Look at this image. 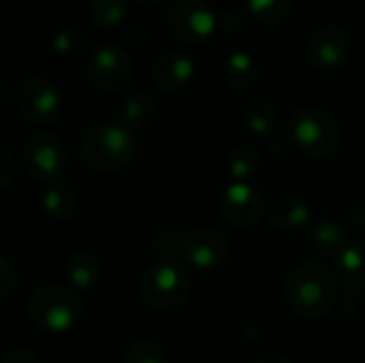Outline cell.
<instances>
[{
	"mask_svg": "<svg viewBox=\"0 0 365 363\" xmlns=\"http://www.w3.org/2000/svg\"><path fill=\"white\" fill-rule=\"evenodd\" d=\"M167 26L178 41L203 45L214 36L218 17L205 0H171L167 6Z\"/></svg>",
	"mask_w": 365,
	"mask_h": 363,
	"instance_id": "obj_6",
	"label": "cell"
},
{
	"mask_svg": "<svg viewBox=\"0 0 365 363\" xmlns=\"http://www.w3.org/2000/svg\"><path fill=\"white\" fill-rule=\"evenodd\" d=\"M306 56H308V64L319 73L340 71L351 56L349 32L336 24H325L317 28L308 39Z\"/></svg>",
	"mask_w": 365,
	"mask_h": 363,
	"instance_id": "obj_11",
	"label": "cell"
},
{
	"mask_svg": "<svg viewBox=\"0 0 365 363\" xmlns=\"http://www.w3.org/2000/svg\"><path fill=\"white\" fill-rule=\"evenodd\" d=\"M88 45H90V32L83 26H77V24H71V26L62 28L60 32H56V36L51 41L53 51L60 53V56L81 53V51L88 49Z\"/></svg>",
	"mask_w": 365,
	"mask_h": 363,
	"instance_id": "obj_24",
	"label": "cell"
},
{
	"mask_svg": "<svg viewBox=\"0 0 365 363\" xmlns=\"http://www.w3.org/2000/svg\"><path fill=\"white\" fill-rule=\"evenodd\" d=\"M252 363H291V359L284 357V355H263V357L255 359Z\"/></svg>",
	"mask_w": 365,
	"mask_h": 363,
	"instance_id": "obj_32",
	"label": "cell"
},
{
	"mask_svg": "<svg viewBox=\"0 0 365 363\" xmlns=\"http://www.w3.org/2000/svg\"><path fill=\"white\" fill-rule=\"evenodd\" d=\"M24 165L36 182H56L68 165L66 148L58 135L38 133L24 145Z\"/></svg>",
	"mask_w": 365,
	"mask_h": 363,
	"instance_id": "obj_9",
	"label": "cell"
},
{
	"mask_svg": "<svg viewBox=\"0 0 365 363\" xmlns=\"http://www.w3.org/2000/svg\"><path fill=\"white\" fill-rule=\"evenodd\" d=\"M242 124L255 137H274L280 128V116L267 101H250L242 107Z\"/></svg>",
	"mask_w": 365,
	"mask_h": 363,
	"instance_id": "obj_19",
	"label": "cell"
},
{
	"mask_svg": "<svg viewBox=\"0 0 365 363\" xmlns=\"http://www.w3.org/2000/svg\"><path fill=\"white\" fill-rule=\"evenodd\" d=\"M0 363H43L38 359V355L34 353V351H30V349H13V351H9L4 357H2V362Z\"/></svg>",
	"mask_w": 365,
	"mask_h": 363,
	"instance_id": "obj_30",
	"label": "cell"
},
{
	"mask_svg": "<svg viewBox=\"0 0 365 363\" xmlns=\"http://www.w3.org/2000/svg\"><path fill=\"white\" fill-rule=\"evenodd\" d=\"M334 272L346 287V291L355 293L365 287V244L361 240L346 237L344 244L331 257Z\"/></svg>",
	"mask_w": 365,
	"mask_h": 363,
	"instance_id": "obj_14",
	"label": "cell"
},
{
	"mask_svg": "<svg viewBox=\"0 0 365 363\" xmlns=\"http://www.w3.org/2000/svg\"><path fill=\"white\" fill-rule=\"evenodd\" d=\"M229 257V242L227 237L212 227L190 229L184 240L182 248V263L195 267L199 272L218 270Z\"/></svg>",
	"mask_w": 365,
	"mask_h": 363,
	"instance_id": "obj_12",
	"label": "cell"
},
{
	"mask_svg": "<svg viewBox=\"0 0 365 363\" xmlns=\"http://www.w3.org/2000/svg\"><path fill=\"white\" fill-rule=\"evenodd\" d=\"M137 4H141V6H158L160 2H165V0H135Z\"/></svg>",
	"mask_w": 365,
	"mask_h": 363,
	"instance_id": "obj_33",
	"label": "cell"
},
{
	"mask_svg": "<svg viewBox=\"0 0 365 363\" xmlns=\"http://www.w3.org/2000/svg\"><path fill=\"white\" fill-rule=\"evenodd\" d=\"M15 285H17V274H15L13 265L4 257H0V300L11 295Z\"/></svg>",
	"mask_w": 365,
	"mask_h": 363,
	"instance_id": "obj_29",
	"label": "cell"
},
{
	"mask_svg": "<svg viewBox=\"0 0 365 363\" xmlns=\"http://www.w3.org/2000/svg\"><path fill=\"white\" fill-rule=\"evenodd\" d=\"M15 109L28 122L49 124L62 113V94L45 79H26L15 90Z\"/></svg>",
	"mask_w": 365,
	"mask_h": 363,
	"instance_id": "obj_10",
	"label": "cell"
},
{
	"mask_svg": "<svg viewBox=\"0 0 365 363\" xmlns=\"http://www.w3.org/2000/svg\"><path fill=\"white\" fill-rule=\"evenodd\" d=\"M86 75L98 90L118 92L133 81L135 66L126 49L118 45H101L88 53Z\"/></svg>",
	"mask_w": 365,
	"mask_h": 363,
	"instance_id": "obj_7",
	"label": "cell"
},
{
	"mask_svg": "<svg viewBox=\"0 0 365 363\" xmlns=\"http://www.w3.org/2000/svg\"><path fill=\"white\" fill-rule=\"evenodd\" d=\"M0 98H2V81H0Z\"/></svg>",
	"mask_w": 365,
	"mask_h": 363,
	"instance_id": "obj_34",
	"label": "cell"
},
{
	"mask_svg": "<svg viewBox=\"0 0 365 363\" xmlns=\"http://www.w3.org/2000/svg\"><path fill=\"white\" fill-rule=\"evenodd\" d=\"M346 237H349L346 229L342 227L340 220L321 218L308 231V248L321 259H331L336 255V250L344 244Z\"/></svg>",
	"mask_w": 365,
	"mask_h": 363,
	"instance_id": "obj_17",
	"label": "cell"
},
{
	"mask_svg": "<svg viewBox=\"0 0 365 363\" xmlns=\"http://www.w3.org/2000/svg\"><path fill=\"white\" fill-rule=\"evenodd\" d=\"M81 160L101 173H115L137 156V139L124 124L101 122L86 131L79 145Z\"/></svg>",
	"mask_w": 365,
	"mask_h": 363,
	"instance_id": "obj_3",
	"label": "cell"
},
{
	"mask_svg": "<svg viewBox=\"0 0 365 363\" xmlns=\"http://www.w3.org/2000/svg\"><path fill=\"white\" fill-rule=\"evenodd\" d=\"M41 205L45 214H49L56 220H71L77 210V197L71 186L66 184H53L43 193Z\"/></svg>",
	"mask_w": 365,
	"mask_h": 363,
	"instance_id": "obj_22",
	"label": "cell"
},
{
	"mask_svg": "<svg viewBox=\"0 0 365 363\" xmlns=\"http://www.w3.org/2000/svg\"><path fill=\"white\" fill-rule=\"evenodd\" d=\"M222 218L235 229H255L267 214L265 195L250 182H231L218 199Z\"/></svg>",
	"mask_w": 365,
	"mask_h": 363,
	"instance_id": "obj_8",
	"label": "cell"
},
{
	"mask_svg": "<svg viewBox=\"0 0 365 363\" xmlns=\"http://www.w3.org/2000/svg\"><path fill=\"white\" fill-rule=\"evenodd\" d=\"M186 229L182 227H165L158 229L152 237V250L160 261H182V248L186 240Z\"/></svg>",
	"mask_w": 365,
	"mask_h": 363,
	"instance_id": "obj_23",
	"label": "cell"
},
{
	"mask_svg": "<svg viewBox=\"0 0 365 363\" xmlns=\"http://www.w3.org/2000/svg\"><path fill=\"white\" fill-rule=\"evenodd\" d=\"M225 165L233 182H248L257 173L261 158H259V152L250 143H237L229 150Z\"/></svg>",
	"mask_w": 365,
	"mask_h": 363,
	"instance_id": "obj_21",
	"label": "cell"
},
{
	"mask_svg": "<svg viewBox=\"0 0 365 363\" xmlns=\"http://www.w3.org/2000/svg\"><path fill=\"white\" fill-rule=\"evenodd\" d=\"M26 317L45 334H68L83 319V302L75 289L58 282L36 287L26 302Z\"/></svg>",
	"mask_w": 365,
	"mask_h": 363,
	"instance_id": "obj_2",
	"label": "cell"
},
{
	"mask_svg": "<svg viewBox=\"0 0 365 363\" xmlns=\"http://www.w3.org/2000/svg\"><path fill=\"white\" fill-rule=\"evenodd\" d=\"M90 15L96 26L111 30L126 17V0H90Z\"/></svg>",
	"mask_w": 365,
	"mask_h": 363,
	"instance_id": "obj_26",
	"label": "cell"
},
{
	"mask_svg": "<svg viewBox=\"0 0 365 363\" xmlns=\"http://www.w3.org/2000/svg\"><path fill=\"white\" fill-rule=\"evenodd\" d=\"M120 124L133 128H143L152 122L156 113V103L148 92H135L120 105Z\"/></svg>",
	"mask_w": 365,
	"mask_h": 363,
	"instance_id": "obj_20",
	"label": "cell"
},
{
	"mask_svg": "<svg viewBox=\"0 0 365 363\" xmlns=\"http://www.w3.org/2000/svg\"><path fill=\"white\" fill-rule=\"evenodd\" d=\"M197 75V64L182 51H167L156 58L152 66V81L158 90L175 94L186 90Z\"/></svg>",
	"mask_w": 365,
	"mask_h": 363,
	"instance_id": "obj_13",
	"label": "cell"
},
{
	"mask_svg": "<svg viewBox=\"0 0 365 363\" xmlns=\"http://www.w3.org/2000/svg\"><path fill=\"white\" fill-rule=\"evenodd\" d=\"M267 218H269V225L274 231L295 233L310 225L312 208L306 199H302L297 195H282L267 210Z\"/></svg>",
	"mask_w": 365,
	"mask_h": 363,
	"instance_id": "obj_15",
	"label": "cell"
},
{
	"mask_svg": "<svg viewBox=\"0 0 365 363\" xmlns=\"http://www.w3.org/2000/svg\"><path fill=\"white\" fill-rule=\"evenodd\" d=\"M122 363H169V359L156 342L137 340L124 351Z\"/></svg>",
	"mask_w": 365,
	"mask_h": 363,
	"instance_id": "obj_27",
	"label": "cell"
},
{
	"mask_svg": "<svg viewBox=\"0 0 365 363\" xmlns=\"http://www.w3.org/2000/svg\"><path fill=\"white\" fill-rule=\"evenodd\" d=\"M64 276L71 289L90 291L101 278V261L92 250L77 248L71 252L64 265Z\"/></svg>",
	"mask_w": 365,
	"mask_h": 363,
	"instance_id": "obj_16",
	"label": "cell"
},
{
	"mask_svg": "<svg viewBox=\"0 0 365 363\" xmlns=\"http://www.w3.org/2000/svg\"><path fill=\"white\" fill-rule=\"evenodd\" d=\"M246 4L250 15L265 26L282 24L291 13V0H246Z\"/></svg>",
	"mask_w": 365,
	"mask_h": 363,
	"instance_id": "obj_25",
	"label": "cell"
},
{
	"mask_svg": "<svg viewBox=\"0 0 365 363\" xmlns=\"http://www.w3.org/2000/svg\"><path fill=\"white\" fill-rule=\"evenodd\" d=\"M351 225L359 231H365V208L359 205L351 212Z\"/></svg>",
	"mask_w": 365,
	"mask_h": 363,
	"instance_id": "obj_31",
	"label": "cell"
},
{
	"mask_svg": "<svg viewBox=\"0 0 365 363\" xmlns=\"http://www.w3.org/2000/svg\"><path fill=\"white\" fill-rule=\"evenodd\" d=\"M15 173H17V163H15L13 152L0 145V193H4L11 186V182L15 180Z\"/></svg>",
	"mask_w": 365,
	"mask_h": 363,
	"instance_id": "obj_28",
	"label": "cell"
},
{
	"mask_svg": "<svg viewBox=\"0 0 365 363\" xmlns=\"http://www.w3.org/2000/svg\"><path fill=\"white\" fill-rule=\"evenodd\" d=\"M289 135L295 148L314 160L331 158L342 143V128L338 120L317 105H302L291 113Z\"/></svg>",
	"mask_w": 365,
	"mask_h": 363,
	"instance_id": "obj_4",
	"label": "cell"
},
{
	"mask_svg": "<svg viewBox=\"0 0 365 363\" xmlns=\"http://www.w3.org/2000/svg\"><path fill=\"white\" fill-rule=\"evenodd\" d=\"M282 293L295 315L304 319H323L338 304L340 282L336 272L323 263L304 261L284 276Z\"/></svg>",
	"mask_w": 365,
	"mask_h": 363,
	"instance_id": "obj_1",
	"label": "cell"
},
{
	"mask_svg": "<svg viewBox=\"0 0 365 363\" xmlns=\"http://www.w3.org/2000/svg\"><path fill=\"white\" fill-rule=\"evenodd\" d=\"M225 81L231 90L244 92L250 90L259 79V64L255 56L246 49H235L225 60Z\"/></svg>",
	"mask_w": 365,
	"mask_h": 363,
	"instance_id": "obj_18",
	"label": "cell"
},
{
	"mask_svg": "<svg viewBox=\"0 0 365 363\" xmlns=\"http://www.w3.org/2000/svg\"><path fill=\"white\" fill-rule=\"evenodd\" d=\"M137 291L141 302L152 310L175 312L190 300L192 280L178 261H158L141 274Z\"/></svg>",
	"mask_w": 365,
	"mask_h": 363,
	"instance_id": "obj_5",
	"label": "cell"
}]
</instances>
